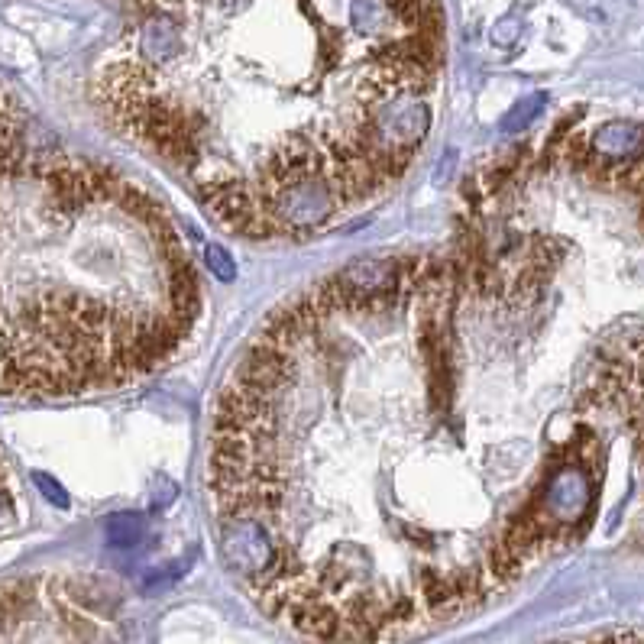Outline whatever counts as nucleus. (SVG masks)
Instances as JSON below:
<instances>
[{
  "mask_svg": "<svg viewBox=\"0 0 644 644\" xmlns=\"http://www.w3.org/2000/svg\"><path fill=\"white\" fill-rule=\"evenodd\" d=\"M107 534H111V544L133 547L146 538V522H143V515H114L111 522H107Z\"/></svg>",
  "mask_w": 644,
  "mask_h": 644,
  "instance_id": "7ed1b4c3",
  "label": "nucleus"
},
{
  "mask_svg": "<svg viewBox=\"0 0 644 644\" xmlns=\"http://www.w3.org/2000/svg\"><path fill=\"white\" fill-rule=\"evenodd\" d=\"M589 153L609 166H625L644 153V130L632 120H612L589 136Z\"/></svg>",
  "mask_w": 644,
  "mask_h": 644,
  "instance_id": "f257e3e1",
  "label": "nucleus"
},
{
  "mask_svg": "<svg viewBox=\"0 0 644 644\" xmlns=\"http://www.w3.org/2000/svg\"><path fill=\"white\" fill-rule=\"evenodd\" d=\"M544 107H547V94H541V91L538 94H528V98H522L509 114H505L502 133H518V130L531 127V123L544 114Z\"/></svg>",
  "mask_w": 644,
  "mask_h": 644,
  "instance_id": "f03ea898",
  "label": "nucleus"
},
{
  "mask_svg": "<svg viewBox=\"0 0 644 644\" xmlns=\"http://www.w3.org/2000/svg\"><path fill=\"white\" fill-rule=\"evenodd\" d=\"M33 483H36V489L43 492V496L56 505V509H68V492L62 489V483H56L49 473H33Z\"/></svg>",
  "mask_w": 644,
  "mask_h": 644,
  "instance_id": "39448f33",
  "label": "nucleus"
},
{
  "mask_svg": "<svg viewBox=\"0 0 644 644\" xmlns=\"http://www.w3.org/2000/svg\"><path fill=\"white\" fill-rule=\"evenodd\" d=\"M204 266H208L221 282H234V279H237V263H234V256H230V253L224 250V246H217V243L204 246Z\"/></svg>",
  "mask_w": 644,
  "mask_h": 644,
  "instance_id": "20e7f679",
  "label": "nucleus"
}]
</instances>
